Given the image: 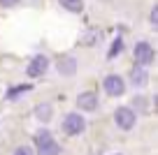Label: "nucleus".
I'll return each mask as SVG.
<instances>
[{"label":"nucleus","instance_id":"f257e3e1","mask_svg":"<svg viewBox=\"0 0 158 155\" xmlns=\"http://www.w3.org/2000/svg\"><path fill=\"white\" fill-rule=\"evenodd\" d=\"M35 146H37V155H58L60 146L54 141L49 130H40L35 134Z\"/></svg>","mask_w":158,"mask_h":155},{"label":"nucleus","instance_id":"f03ea898","mask_svg":"<svg viewBox=\"0 0 158 155\" xmlns=\"http://www.w3.org/2000/svg\"><path fill=\"white\" fill-rule=\"evenodd\" d=\"M114 121H116V125L121 130H130L135 125V121H137V116H135V111L130 107H118L114 111Z\"/></svg>","mask_w":158,"mask_h":155},{"label":"nucleus","instance_id":"7ed1b4c3","mask_svg":"<svg viewBox=\"0 0 158 155\" xmlns=\"http://www.w3.org/2000/svg\"><path fill=\"white\" fill-rule=\"evenodd\" d=\"M153 49H151V44L149 42H137L135 44V60H137V65L139 67H147V65H151L153 63Z\"/></svg>","mask_w":158,"mask_h":155},{"label":"nucleus","instance_id":"20e7f679","mask_svg":"<svg viewBox=\"0 0 158 155\" xmlns=\"http://www.w3.org/2000/svg\"><path fill=\"white\" fill-rule=\"evenodd\" d=\"M84 127H86L84 116H79V113H68L65 121H63V132H65V134H72V137L74 134H81Z\"/></svg>","mask_w":158,"mask_h":155},{"label":"nucleus","instance_id":"39448f33","mask_svg":"<svg viewBox=\"0 0 158 155\" xmlns=\"http://www.w3.org/2000/svg\"><path fill=\"white\" fill-rule=\"evenodd\" d=\"M123 90H126V83H123V79L118 77V74H109V77L105 79V93H107V95L121 97Z\"/></svg>","mask_w":158,"mask_h":155},{"label":"nucleus","instance_id":"423d86ee","mask_svg":"<svg viewBox=\"0 0 158 155\" xmlns=\"http://www.w3.org/2000/svg\"><path fill=\"white\" fill-rule=\"evenodd\" d=\"M47 67H49V60H47V56H35L33 60L28 63V77L30 79H37V77H42V74L47 72Z\"/></svg>","mask_w":158,"mask_h":155},{"label":"nucleus","instance_id":"0eeeda50","mask_svg":"<svg viewBox=\"0 0 158 155\" xmlns=\"http://www.w3.org/2000/svg\"><path fill=\"white\" fill-rule=\"evenodd\" d=\"M77 107L84 109V111H93V109L98 107V95H95V93H91V90L81 93V95L77 97Z\"/></svg>","mask_w":158,"mask_h":155},{"label":"nucleus","instance_id":"6e6552de","mask_svg":"<svg viewBox=\"0 0 158 155\" xmlns=\"http://www.w3.org/2000/svg\"><path fill=\"white\" fill-rule=\"evenodd\" d=\"M130 81H133V86H144V83L149 81L147 67H139V65H135L133 72H130Z\"/></svg>","mask_w":158,"mask_h":155},{"label":"nucleus","instance_id":"1a4fd4ad","mask_svg":"<svg viewBox=\"0 0 158 155\" xmlns=\"http://www.w3.org/2000/svg\"><path fill=\"white\" fill-rule=\"evenodd\" d=\"M58 72L65 74V77H72L77 72V60L74 58H60L58 60Z\"/></svg>","mask_w":158,"mask_h":155},{"label":"nucleus","instance_id":"9d476101","mask_svg":"<svg viewBox=\"0 0 158 155\" xmlns=\"http://www.w3.org/2000/svg\"><path fill=\"white\" fill-rule=\"evenodd\" d=\"M51 113H54L51 104H37V107H35V118L42 121V123H49L51 121Z\"/></svg>","mask_w":158,"mask_h":155},{"label":"nucleus","instance_id":"9b49d317","mask_svg":"<svg viewBox=\"0 0 158 155\" xmlns=\"http://www.w3.org/2000/svg\"><path fill=\"white\" fill-rule=\"evenodd\" d=\"M100 39H102V33H100V30H95V28L81 35V44H86V46H93V44H98Z\"/></svg>","mask_w":158,"mask_h":155},{"label":"nucleus","instance_id":"f8f14e48","mask_svg":"<svg viewBox=\"0 0 158 155\" xmlns=\"http://www.w3.org/2000/svg\"><path fill=\"white\" fill-rule=\"evenodd\" d=\"M60 5L68 12H72V14H79V12L84 10V0H60Z\"/></svg>","mask_w":158,"mask_h":155},{"label":"nucleus","instance_id":"ddd939ff","mask_svg":"<svg viewBox=\"0 0 158 155\" xmlns=\"http://www.w3.org/2000/svg\"><path fill=\"white\" fill-rule=\"evenodd\" d=\"M28 90H30V83H21V86L10 88V90H7V97H10V100H16L19 95H23V93H28Z\"/></svg>","mask_w":158,"mask_h":155},{"label":"nucleus","instance_id":"4468645a","mask_svg":"<svg viewBox=\"0 0 158 155\" xmlns=\"http://www.w3.org/2000/svg\"><path fill=\"white\" fill-rule=\"evenodd\" d=\"M118 51H123V39H121V37L114 39V44H112V49H109V54H107V56H109V58H114Z\"/></svg>","mask_w":158,"mask_h":155},{"label":"nucleus","instance_id":"2eb2a0df","mask_svg":"<svg viewBox=\"0 0 158 155\" xmlns=\"http://www.w3.org/2000/svg\"><path fill=\"white\" fill-rule=\"evenodd\" d=\"M14 155H33V150H30L28 146H19V148L14 150Z\"/></svg>","mask_w":158,"mask_h":155},{"label":"nucleus","instance_id":"dca6fc26","mask_svg":"<svg viewBox=\"0 0 158 155\" xmlns=\"http://www.w3.org/2000/svg\"><path fill=\"white\" fill-rule=\"evenodd\" d=\"M149 21H151V26H158V7H153V10H151V16H149Z\"/></svg>","mask_w":158,"mask_h":155},{"label":"nucleus","instance_id":"f3484780","mask_svg":"<svg viewBox=\"0 0 158 155\" xmlns=\"http://www.w3.org/2000/svg\"><path fill=\"white\" fill-rule=\"evenodd\" d=\"M135 107H139V109L144 111V109H147V102H144L142 97H137V100H135Z\"/></svg>","mask_w":158,"mask_h":155},{"label":"nucleus","instance_id":"a211bd4d","mask_svg":"<svg viewBox=\"0 0 158 155\" xmlns=\"http://www.w3.org/2000/svg\"><path fill=\"white\" fill-rule=\"evenodd\" d=\"M19 0H0V5H5V7H12V5H16Z\"/></svg>","mask_w":158,"mask_h":155}]
</instances>
